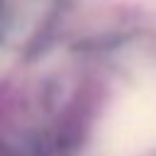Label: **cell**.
Listing matches in <instances>:
<instances>
[{"label": "cell", "instance_id": "1", "mask_svg": "<svg viewBox=\"0 0 156 156\" xmlns=\"http://www.w3.org/2000/svg\"><path fill=\"white\" fill-rule=\"evenodd\" d=\"M0 156H34V154H29L24 146H15V144H7V141H0Z\"/></svg>", "mask_w": 156, "mask_h": 156}, {"label": "cell", "instance_id": "2", "mask_svg": "<svg viewBox=\"0 0 156 156\" xmlns=\"http://www.w3.org/2000/svg\"><path fill=\"white\" fill-rule=\"evenodd\" d=\"M2 17H5V0H0V27H2Z\"/></svg>", "mask_w": 156, "mask_h": 156}]
</instances>
